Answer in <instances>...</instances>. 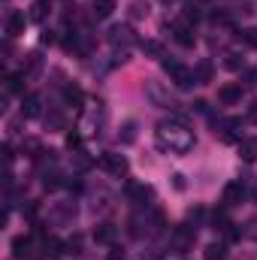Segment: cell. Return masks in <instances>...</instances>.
<instances>
[{
	"instance_id": "cell-18",
	"label": "cell",
	"mask_w": 257,
	"mask_h": 260,
	"mask_svg": "<svg viewBox=\"0 0 257 260\" xmlns=\"http://www.w3.org/2000/svg\"><path fill=\"white\" fill-rule=\"evenodd\" d=\"M24 73H12V76H6V94H21L24 91Z\"/></svg>"
},
{
	"instance_id": "cell-6",
	"label": "cell",
	"mask_w": 257,
	"mask_h": 260,
	"mask_svg": "<svg viewBox=\"0 0 257 260\" xmlns=\"http://www.w3.org/2000/svg\"><path fill=\"white\" fill-rule=\"evenodd\" d=\"M12 254H15V260H30L34 257V236H15L12 239Z\"/></svg>"
},
{
	"instance_id": "cell-25",
	"label": "cell",
	"mask_w": 257,
	"mask_h": 260,
	"mask_svg": "<svg viewBox=\"0 0 257 260\" xmlns=\"http://www.w3.org/2000/svg\"><path fill=\"white\" fill-rule=\"evenodd\" d=\"M239 154L251 164V160H257V142H251V139H245L242 145H239Z\"/></svg>"
},
{
	"instance_id": "cell-23",
	"label": "cell",
	"mask_w": 257,
	"mask_h": 260,
	"mask_svg": "<svg viewBox=\"0 0 257 260\" xmlns=\"http://www.w3.org/2000/svg\"><path fill=\"white\" fill-rule=\"evenodd\" d=\"M203 260H227V248H224L221 242H215V245H209V248H206Z\"/></svg>"
},
{
	"instance_id": "cell-20",
	"label": "cell",
	"mask_w": 257,
	"mask_h": 260,
	"mask_svg": "<svg viewBox=\"0 0 257 260\" xmlns=\"http://www.w3.org/2000/svg\"><path fill=\"white\" fill-rule=\"evenodd\" d=\"M115 12V0H94V15L97 18H109Z\"/></svg>"
},
{
	"instance_id": "cell-36",
	"label": "cell",
	"mask_w": 257,
	"mask_h": 260,
	"mask_svg": "<svg viewBox=\"0 0 257 260\" xmlns=\"http://www.w3.org/2000/svg\"><path fill=\"white\" fill-rule=\"evenodd\" d=\"M21 212H24L27 218H34V215H37V203H34V200H27V203L21 206Z\"/></svg>"
},
{
	"instance_id": "cell-21",
	"label": "cell",
	"mask_w": 257,
	"mask_h": 260,
	"mask_svg": "<svg viewBox=\"0 0 257 260\" xmlns=\"http://www.w3.org/2000/svg\"><path fill=\"white\" fill-rule=\"evenodd\" d=\"M127 9H130V18H133V21H139V18H145V15H148V0H133Z\"/></svg>"
},
{
	"instance_id": "cell-4",
	"label": "cell",
	"mask_w": 257,
	"mask_h": 260,
	"mask_svg": "<svg viewBox=\"0 0 257 260\" xmlns=\"http://www.w3.org/2000/svg\"><path fill=\"white\" fill-rule=\"evenodd\" d=\"M194 239H197V227H188V224H182V227L173 233V248H176L179 254H188V248L194 245Z\"/></svg>"
},
{
	"instance_id": "cell-40",
	"label": "cell",
	"mask_w": 257,
	"mask_h": 260,
	"mask_svg": "<svg viewBox=\"0 0 257 260\" xmlns=\"http://www.w3.org/2000/svg\"><path fill=\"white\" fill-rule=\"evenodd\" d=\"M206 106H209L206 100H194V109H197V112H206Z\"/></svg>"
},
{
	"instance_id": "cell-2",
	"label": "cell",
	"mask_w": 257,
	"mask_h": 260,
	"mask_svg": "<svg viewBox=\"0 0 257 260\" xmlns=\"http://www.w3.org/2000/svg\"><path fill=\"white\" fill-rule=\"evenodd\" d=\"M164 70L170 73V79H173V82H176V88H182V91H188V88H194V85H197L194 70L182 67L179 61H164Z\"/></svg>"
},
{
	"instance_id": "cell-11",
	"label": "cell",
	"mask_w": 257,
	"mask_h": 260,
	"mask_svg": "<svg viewBox=\"0 0 257 260\" xmlns=\"http://www.w3.org/2000/svg\"><path fill=\"white\" fill-rule=\"evenodd\" d=\"M64 100L70 103V106L82 109V103H85V91H82L76 82H70V85H64Z\"/></svg>"
},
{
	"instance_id": "cell-13",
	"label": "cell",
	"mask_w": 257,
	"mask_h": 260,
	"mask_svg": "<svg viewBox=\"0 0 257 260\" xmlns=\"http://www.w3.org/2000/svg\"><path fill=\"white\" fill-rule=\"evenodd\" d=\"M127 197L133 200V203H145V200L154 197V191H151L148 185H136V182H130L127 185Z\"/></svg>"
},
{
	"instance_id": "cell-10",
	"label": "cell",
	"mask_w": 257,
	"mask_h": 260,
	"mask_svg": "<svg viewBox=\"0 0 257 260\" xmlns=\"http://www.w3.org/2000/svg\"><path fill=\"white\" fill-rule=\"evenodd\" d=\"M173 37H176V43H179V46H185V49H191L194 43H197L194 30L188 27V24H182V21H179V24H173Z\"/></svg>"
},
{
	"instance_id": "cell-3",
	"label": "cell",
	"mask_w": 257,
	"mask_h": 260,
	"mask_svg": "<svg viewBox=\"0 0 257 260\" xmlns=\"http://www.w3.org/2000/svg\"><path fill=\"white\" fill-rule=\"evenodd\" d=\"M106 40H109L112 49H127V46L136 43V34L130 30V24H112L109 34H106Z\"/></svg>"
},
{
	"instance_id": "cell-16",
	"label": "cell",
	"mask_w": 257,
	"mask_h": 260,
	"mask_svg": "<svg viewBox=\"0 0 257 260\" xmlns=\"http://www.w3.org/2000/svg\"><path fill=\"white\" fill-rule=\"evenodd\" d=\"M49 12H52V0H37L30 6V21H46Z\"/></svg>"
},
{
	"instance_id": "cell-26",
	"label": "cell",
	"mask_w": 257,
	"mask_h": 260,
	"mask_svg": "<svg viewBox=\"0 0 257 260\" xmlns=\"http://www.w3.org/2000/svg\"><path fill=\"white\" fill-rule=\"evenodd\" d=\"M142 52H145V55H154V58H160V55H164V46H160L157 40H145V43H142Z\"/></svg>"
},
{
	"instance_id": "cell-32",
	"label": "cell",
	"mask_w": 257,
	"mask_h": 260,
	"mask_svg": "<svg viewBox=\"0 0 257 260\" xmlns=\"http://www.w3.org/2000/svg\"><path fill=\"white\" fill-rule=\"evenodd\" d=\"M67 148H76V151H79V148H82V136H79V133H70V136H67Z\"/></svg>"
},
{
	"instance_id": "cell-8",
	"label": "cell",
	"mask_w": 257,
	"mask_h": 260,
	"mask_svg": "<svg viewBox=\"0 0 257 260\" xmlns=\"http://www.w3.org/2000/svg\"><path fill=\"white\" fill-rule=\"evenodd\" d=\"M115 239H118V227L115 224H100L94 230V242L97 245H115Z\"/></svg>"
},
{
	"instance_id": "cell-12",
	"label": "cell",
	"mask_w": 257,
	"mask_h": 260,
	"mask_svg": "<svg viewBox=\"0 0 257 260\" xmlns=\"http://www.w3.org/2000/svg\"><path fill=\"white\" fill-rule=\"evenodd\" d=\"M21 115L24 118H37L40 115V97L37 94H24L21 97Z\"/></svg>"
},
{
	"instance_id": "cell-22",
	"label": "cell",
	"mask_w": 257,
	"mask_h": 260,
	"mask_svg": "<svg viewBox=\"0 0 257 260\" xmlns=\"http://www.w3.org/2000/svg\"><path fill=\"white\" fill-rule=\"evenodd\" d=\"M118 139H121L124 145L136 142V121H124V124H121V133H118Z\"/></svg>"
},
{
	"instance_id": "cell-33",
	"label": "cell",
	"mask_w": 257,
	"mask_h": 260,
	"mask_svg": "<svg viewBox=\"0 0 257 260\" xmlns=\"http://www.w3.org/2000/svg\"><path fill=\"white\" fill-rule=\"evenodd\" d=\"M173 188H176V191H185V188H188V185H185V176H182V173H173Z\"/></svg>"
},
{
	"instance_id": "cell-41",
	"label": "cell",
	"mask_w": 257,
	"mask_h": 260,
	"mask_svg": "<svg viewBox=\"0 0 257 260\" xmlns=\"http://www.w3.org/2000/svg\"><path fill=\"white\" fill-rule=\"evenodd\" d=\"M248 121H257V103L248 109Z\"/></svg>"
},
{
	"instance_id": "cell-19",
	"label": "cell",
	"mask_w": 257,
	"mask_h": 260,
	"mask_svg": "<svg viewBox=\"0 0 257 260\" xmlns=\"http://www.w3.org/2000/svg\"><path fill=\"white\" fill-rule=\"evenodd\" d=\"M227 227H230V218H227V206H224V209H215V212H212V230H221V233H224Z\"/></svg>"
},
{
	"instance_id": "cell-38",
	"label": "cell",
	"mask_w": 257,
	"mask_h": 260,
	"mask_svg": "<svg viewBox=\"0 0 257 260\" xmlns=\"http://www.w3.org/2000/svg\"><path fill=\"white\" fill-rule=\"evenodd\" d=\"M109 260H124V248L112 245V251H109Z\"/></svg>"
},
{
	"instance_id": "cell-14",
	"label": "cell",
	"mask_w": 257,
	"mask_h": 260,
	"mask_svg": "<svg viewBox=\"0 0 257 260\" xmlns=\"http://www.w3.org/2000/svg\"><path fill=\"white\" fill-rule=\"evenodd\" d=\"M242 197H245V188H242V182H230V185L224 188V206H236Z\"/></svg>"
},
{
	"instance_id": "cell-15",
	"label": "cell",
	"mask_w": 257,
	"mask_h": 260,
	"mask_svg": "<svg viewBox=\"0 0 257 260\" xmlns=\"http://www.w3.org/2000/svg\"><path fill=\"white\" fill-rule=\"evenodd\" d=\"M212 73H215L212 61H200V64L194 67V79H197V85H206V82H212Z\"/></svg>"
},
{
	"instance_id": "cell-28",
	"label": "cell",
	"mask_w": 257,
	"mask_h": 260,
	"mask_svg": "<svg viewBox=\"0 0 257 260\" xmlns=\"http://www.w3.org/2000/svg\"><path fill=\"white\" fill-rule=\"evenodd\" d=\"M43 67V61H40V55L34 52V55H27V67H24V76H34L37 70Z\"/></svg>"
},
{
	"instance_id": "cell-24",
	"label": "cell",
	"mask_w": 257,
	"mask_h": 260,
	"mask_svg": "<svg viewBox=\"0 0 257 260\" xmlns=\"http://www.w3.org/2000/svg\"><path fill=\"white\" fill-rule=\"evenodd\" d=\"M64 182H61V173L58 170H52V173H46V179H43V188L46 191H55V188H61Z\"/></svg>"
},
{
	"instance_id": "cell-39",
	"label": "cell",
	"mask_w": 257,
	"mask_h": 260,
	"mask_svg": "<svg viewBox=\"0 0 257 260\" xmlns=\"http://www.w3.org/2000/svg\"><path fill=\"white\" fill-rule=\"evenodd\" d=\"M3 160H6V167H12V148L9 145H3Z\"/></svg>"
},
{
	"instance_id": "cell-35",
	"label": "cell",
	"mask_w": 257,
	"mask_h": 260,
	"mask_svg": "<svg viewBox=\"0 0 257 260\" xmlns=\"http://www.w3.org/2000/svg\"><path fill=\"white\" fill-rule=\"evenodd\" d=\"M55 40H58V37H55V30H43V37H40V43H43V46H52Z\"/></svg>"
},
{
	"instance_id": "cell-17",
	"label": "cell",
	"mask_w": 257,
	"mask_h": 260,
	"mask_svg": "<svg viewBox=\"0 0 257 260\" xmlns=\"http://www.w3.org/2000/svg\"><path fill=\"white\" fill-rule=\"evenodd\" d=\"M64 242L58 239V236H46L43 239V254H49V257H55V254H64Z\"/></svg>"
},
{
	"instance_id": "cell-9",
	"label": "cell",
	"mask_w": 257,
	"mask_h": 260,
	"mask_svg": "<svg viewBox=\"0 0 257 260\" xmlns=\"http://www.w3.org/2000/svg\"><path fill=\"white\" fill-rule=\"evenodd\" d=\"M24 27H27L24 12H9V18H6V34H9V37H21Z\"/></svg>"
},
{
	"instance_id": "cell-31",
	"label": "cell",
	"mask_w": 257,
	"mask_h": 260,
	"mask_svg": "<svg viewBox=\"0 0 257 260\" xmlns=\"http://www.w3.org/2000/svg\"><path fill=\"white\" fill-rule=\"evenodd\" d=\"M79 248H82V236L76 233V236H73V239L67 242V251H70V254H79Z\"/></svg>"
},
{
	"instance_id": "cell-1",
	"label": "cell",
	"mask_w": 257,
	"mask_h": 260,
	"mask_svg": "<svg viewBox=\"0 0 257 260\" xmlns=\"http://www.w3.org/2000/svg\"><path fill=\"white\" fill-rule=\"evenodd\" d=\"M154 139H157V148L164 151H173V154H188L194 148V130L182 121V118H170V121H160L154 130Z\"/></svg>"
},
{
	"instance_id": "cell-5",
	"label": "cell",
	"mask_w": 257,
	"mask_h": 260,
	"mask_svg": "<svg viewBox=\"0 0 257 260\" xmlns=\"http://www.w3.org/2000/svg\"><path fill=\"white\" fill-rule=\"evenodd\" d=\"M100 167H103L106 173H112V176H124V173H127V157H124V154L106 151V154L100 157Z\"/></svg>"
},
{
	"instance_id": "cell-7",
	"label": "cell",
	"mask_w": 257,
	"mask_h": 260,
	"mask_svg": "<svg viewBox=\"0 0 257 260\" xmlns=\"http://www.w3.org/2000/svg\"><path fill=\"white\" fill-rule=\"evenodd\" d=\"M239 100H242V85L227 82V85H221V88H218V103L233 106V103H239Z\"/></svg>"
},
{
	"instance_id": "cell-42",
	"label": "cell",
	"mask_w": 257,
	"mask_h": 260,
	"mask_svg": "<svg viewBox=\"0 0 257 260\" xmlns=\"http://www.w3.org/2000/svg\"><path fill=\"white\" fill-rule=\"evenodd\" d=\"M160 3H173V0H160Z\"/></svg>"
},
{
	"instance_id": "cell-30",
	"label": "cell",
	"mask_w": 257,
	"mask_h": 260,
	"mask_svg": "<svg viewBox=\"0 0 257 260\" xmlns=\"http://www.w3.org/2000/svg\"><path fill=\"white\" fill-rule=\"evenodd\" d=\"M191 21H200V9L194 3H188L185 6V24H191Z\"/></svg>"
},
{
	"instance_id": "cell-27",
	"label": "cell",
	"mask_w": 257,
	"mask_h": 260,
	"mask_svg": "<svg viewBox=\"0 0 257 260\" xmlns=\"http://www.w3.org/2000/svg\"><path fill=\"white\" fill-rule=\"evenodd\" d=\"M224 67H227V70H242V67H245V58H242V55H236V52H230V55H227V61H224Z\"/></svg>"
},
{
	"instance_id": "cell-34",
	"label": "cell",
	"mask_w": 257,
	"mask_h": 260,
	"mask_svg": "<svg viewBox=\"0 0 257 260\" xmlns=\"http://www.w3.org/2000/svg\"><path fill=\"white\" fill-rule=\"evenodd\" d=\"M242 40H245L251 49H257V30H242Z\"/></svg>"
},
{
	"instance_id": "cell-29",
	"label": "cell",
	"mask_w": 257,
	"mask_h": 260,
	"mask_svg": "<svg viewBox=\"0 0 257 260\" xmlns=\"http://www.w3.org/2000/svg\"><path fill=\"white\" fill-rule=\"evenodd\" d=\"M46 124L52 130H64V115H61V112H52V115L46 118Z\"/></svg>"
},
{
	"instance_id": "cell-37",
	"label": "cell",
	"mask_w": 257,
	"mask_h": 260,
	"mask_svg": "<svg viewBox=\"0 0 257 260\" xmlns=\"http://www.w3.org/2000/svg\"><path fill=\"white\" fill-rule=\"evenodd\" d=\"M203 215H206V209H203V206H197V209H191V212H188V218H191L194 224H197V221H200Z\"/></svg>"
}]
</instances>
